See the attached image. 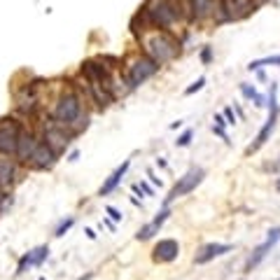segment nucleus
<instances>
[{"mask_svg": "<svg viewBox=\"0 0 280 280\" xmlns=\"http://www.w3.org/2000/svg\"><path fill=\"white\" fill-rule=\"evenodd\" d=\"M278 86L275 84H271V94H268V119L264 122V126L259 128V133H257V138H255V143L245 150V154H252V152H257L262 145H266V140L271 138V133H273V128H275V124H278Z\"/></svg>", "mask_w": 280, "mask_h": 280, "instance_id": "f257e3e1", "label": "nucleus"}, {"mask_svg": "<svg viewBox=\"0 0 280 280\" xmlns=\"http://www.w3.org/2000/svg\"><path fill=\"white\" fill-rule=\"evenodd\" d=\"M147 54H150V59L157 66H161V63L171 61L173 56L177 54V42L168 33H157L154 37L147 40Z\"/></svg>", "mask_w": 280, "mask_h": 280, "instance_id": "f03ea898", "label": "nucleus"}, {"mask_svg": "<svg viewBox=\"0 0 280 280\" xmlns=\"http://www.w3.org/2000/svg\"><path fill=\"white\" fill-rule=\"evenodd\" d=\"M145 14L154 26L168 28V26H173L175 19L180 17V7H177L173 0H154L152 5L145 10Z\"/></svg>", "mask_w": 280, "mask_h": 280, "instance_id": "7ed1b4c3", "label": "nucleus"}, {"mask_svg": "<svg viewBox=\"0 0 280 280\" xmlns=\"http://www.w3.org/2000/svg\"><path fill=\"white\" fill-rule=\"evenodd\" d=\"M54 117L63 126H66V124L73 126L79 117H82V103H79V98L75 96V94H63V96L59 98V103H56Z\"/></svg>", "mask_w": 280, "mask_h": 280, "instance_id": "20e7f679", "label": "nucleus"}, {"mask_svg": "<svg viewBox=\"0 0 280 280\" xmlns=\"http://www.w3.org/2000/svg\"><path fill=\"white\" fill-rule=\"evenodd\" d=\"M157 63L150 59V56H145V59H138V61H133L131 66H128V73H126V82L128 86L133 89V86H140L145 79H150L154 73H157Z\"/></svg>", "mask_w": 280, "mask_h": 280, "instance_id": "39448f33", "label": "nucleus"}, {"mask_svg": "<svg viewBox=\"0 0 280 280\" xmlns=\"http://www.w3.org/2000/svg\"><path fill=\"white\" fill-rule=\"evenodd\" d=\"M203 177H206V171H203V168H192V171H187V173H184V175L175 182V187L171 189V194H168L166 203L175 201L177 196H184V194H189V192H194V189L201 184Z\"/></svg>", "mask_w": 280, "mask_h": 280, "instance_id": "423d86ee", "label": "nucleus"}, {"mask_svg": "<svg viewBox=\"0 0 280 280\" xmlns=\"http://www.w3.org/2000/svg\"><path fill=\"white\" fill-rule=\"evenodd\" d=\"M280 241V226H275V229H271L268 231V236H266V241H264L262 245H257L255 248V252L250 255V259L245 262V271H252V268H257L259 264L264 262V257L271 252V248H273L275 243Z\"/></svg>", "mask_w": 280, "mask_h": 280, "instance_id": "0eeeda50", "label": "nucleus"}, {"mask_svg": "<svg viewBox=\"0 0 280 280\" xmlns=\"http://www.w3.org/2000/svg\"><path fill=\"white\" fill-rule=\"evenodd\" d=\"M19 128L17 124H3L0 126V152L3 154H17L19 147Z\"/></svg>", "mask_w": 280, "mask_h": 280, "instance_id": "6e6552de", "label": "nucleus"}, {"mask_svg": "<svg viewBox=\"0 0 280 280\" xmlns=\"http://www.w3.org/2000/svg\"><path fill=\"white\" fill-rule=\"evenodd\" d=\"M177 255H180V245H177V241H173V238L159 241L157 248H154V259H157V262H173Z\"/></svg>", "mask_w": 280, "mask_h": 280, "instance_id": "1a4fd4ad", "label": "nucleus"}, {"mask_svg": "<svg viewBox=\"0 0 280 280\" xmlns=\"http://www.w3.org/2000/svg\"><path fill=\"white\" fill-rule=\"evenodd\" d=\"M49 257V248L47 245H40V248L31 250L28 255H24L21 259H19V266H17V273H24L28 266H40V264L44 262Z\"/></svg>", "mask_w": 280, "mask_h": 280, "instance_id": "9d476101", "label": "nucleus"}, {"mask_svg": "<svg viewBox=\"0 0 280 280\" xmlns=\"http://www.w3.org/2000/svg\"><path fill=\"white\" fill-rule=\"evenodd\" d=\"M231 250V245H224V243H210V245H203L199 252H196L194 262L196 264H208L210 259H215V257H222L226 255Z\"/></svg>", "mask_w": 280, "mask_h": 280, "instance_id": "9b49d317", "label": "nucleus"}, {"mask_svg": "<svg viewBox=\"0 0 280 280\" xmlns=\"http://www.w3.org/2000/svg\"><path fill=\"white\" fill-rule=\"evenodd\" d=\"M44 143H47L54 152L56 150H66V147L70 145V135H68L61 126H52L44 131Z\"/></svg>", "mask_w": 280, "mask_h": 280, "instance_id": "f8f14e48", "label": "nucleus"}, {"mask_svg": "<svg viewBox=\"0 0 280 280\" xmlns=\"http://www.w3.org/2000/svg\"><path fill=\"white\" fill-rule=\"evenodd\" d=\"M54 159H56L54 150H52L47 143H40L37 150L33 152V157H31V164L35 166V168H49V166L54 164Z\"/></svg>", "mask_w": 280, "mask_h": 280, "instance_id": "ddd939ff", "label": "nucleus"}, {"mask_svg": "<svg viewBox=\"0 0 280 280\" xmlns=\"http://www.w3.org/2000/svg\"><path fill=\"white\" fill-rule=\"evenodd\" d=\"M168 215H171V210H168V208H164V210H161V213H159L157 217L150 222V224H145L138 234H135V238H138V241H150V238H152L154 234L161 229V224H164L166 219H168Z\"/></svg>", "mask_w": 280, "mask_h": 280, "instance_id": "4468645a", "label": "nucleus"}, {"mask_svg": "<svg viewBox=\"0 0 280 280\" xmlns=\"http://www.w3.org/2000/svg\"><path fill=\"white\" fill-rule=\"evenodd\" d=\"M37 145H40V143H37V140L33 138L31 133H21V135H19L17 154H19L21 159H26V161H31V157H33V152L37 150Z\"/></svg>", "mask_w": 280, "mask_h": 280, "instance_id": "2eb2a0df", "label": "nucleus"}, {"mask_svg": "<svg viewBox=\"0 0 280 280\" xmlns=\"http://www.w3.org/2000/svg\"><path fill=\"white\" fill-rule=\"evenodd\" d=\"M128 166H131V161H128V159H126V161H124V164H122V166H119V168H117V171H115V173H112V175H110V177H108V180H105V182H103V187H101V196L110 194V192H112V189H115V187H117V184L122 182V177H124V175H126V171H128Z\"/></svg>", "mask_w": 280, "mask_h": 280, "instance_id": "dca6fc26", "label": "nucleus"}, {"mask_svg": "<svg viewBox=\"0 0 280 280\" xmlns=\"http://www.w3.org/2000/svg\"><path fill=\"white\" fill-rule=\"evenodd\" d=\"M14 175H17V168L10 159H0V187H10L14 182Z\"/></svg>", "mask_w": 280, "mask_h": 280, "instance_id": "f3484780", "label": "nucleus"}, {"mask_svg": "<svg viewBox=\"0 0 280 280\" xmlns=\"http://www.w3.org/2000/svg\"><path fill=\"white\" fill-rule=\"evenodd\" d=\"M264 66H278L280 68V54H273V56H264V59H257L248 66V70H262Z\"/></svg>", "mask_w": 280, "mask_h": 280, "instance_id": "a211bd4d", "label": "nucleus"}, {"mask_svg": "<svg viewBox=\"0 0 280 280\" xmlns=\"http://www.w3.org/2000/svg\"><path fill=\"white\" fill-rule=\"evenodd\" d=\"M192 7H194V17H206V14H210V10H213V0H192Z\"/></svg>", "mask_w": 280, "mask_h": 280, "instance_id": "6ab92c4d", "label": "nucleus"}, {"mask_svg": "<svg viewBox=\"0 0 280 280\" xmlns=\"http://www.w3.org/2000/svg\"><path fill=\"white\" fill-rule=\"evenodd\" d=\"M203 86H206V77H199L194 82V84L192 86H187V89H184V94H187V96H192V94H196V91H201Z\"/></svg>", "mask_w": 280, "mask_h": 280, "instance_id": "aec40b11", "label": "nucleus"}, {"mask_svg": "<svg viewBox=\"0 0 280 280\" xmlns=\"http://www.w3.org/2000/svg\"><path fill=\"white\" fill-rule=\"evenodd\" d=\"M75 224V219L73 217H68V219H63L61 224H59V229H56V236H63V234L68 231V229H70V226Z\"/></svg>", "mask_w": 280, "mask_h": 280, "instance_id": "412c9836", "label": "nucleus"}, {"mask_svg": "<svg viewBox=\"0 0 280 280\" xmlns=\"http://www.w3.org/2000/svg\"><path fill=\"white\" fill-rule=\"evenodd\" d=\"M241 91H243L245 98H252V101L257 98V89H255V86H250L248 82H243V84H241Z\"/></svg>", "mask_w": 280, "mask_h": 280, "instance_id": "4be33fe9", "label": "nucleus"}, {"mask_svg": "<svg viewBox=\"0 0 280 280\" xmlns=\"http://www.w3.org/2000/svg\"><path fill=\"white\" fill-rule=\"evenodd\" d=\"M192 135H194V133H192V131H184V133H182V135H180V138L175 140V145H177V147H187L189 143H192Z\"/></svg>", "mask_w": 280, "mask_h": 280, "instance_id": "5701e85b", "label": "nucleus"}, {"mask_svg": "<svg viewBox=\"0 0 280 280\" xmlns=\"http://www.w3.org/2000/svg\"><path fill=\"white\" fill-rule=\"evenodd\" d=\"M105 213H108V215H110V217L115 219V222H122V213H119V210H117V208L108 206V208H105Z\"/></svg>", "mask_w": 280, "mask_h": 280, "instance_id": "b1692460", "label": "nucleus"}, {"mask_svg": "<svg viewBox=\"0 0 280 280\" xmlns=\"http://www.w3.org/2000/svg\"><path fill=\"white\" fill-rule=\"evenodd\" d=\"M210 59H213V49H210V47H203V52H201V61L208 66V63H210Z\"/></svg>", "mask_w": 280, "mask_h": 280, "instance_id": "393cba45", "label": "nucleus"}, {"mask_svg": "<svg viewBox=\"0 0 280 280\" xmlns=\"http://www.w3.org/2000/svg\"><path fill=\"white\" fill-rule=\"evenodd\" d=\"M224 119H226V124H236V115H234V110H231V108H226V110H224Z\"/></svg>", "mask_w": 280, "mask_h": 280, "instance_id": "a878e982", "label": "nucleus"}, {"mask_svg": "<svg viewBox=\"0 0 280 280\" xmlns=\"http://www.w3.org/2000/svg\"><path fill=\"white\" fill-rule=\"evenodd\" d=\"M215 126H219V128L226 126V122H224V117H222V115H215Z\"/></svg>", "mask_w": 280, "mask_h": 280, "instance_id": "bb28decb", "label": "nucleus"}, {"mask_svg": "<svg viewBox=\"0 0 280 280\" xmlns=\"http://www.w3.org/2000/svg\"><path fill=\"white\" fill-rule=\"evenodd\" d=\"M255 105H257V108H262V105H264V96H262V94H257V98H255Z\"/></svg>", "mask_w": 280, "mask_h": 280, "instance_id": "cd10ccee", "label": "nucleus"}, {"mask_svg": "<svg viewBox=\"0 0 280 280\" xmlns=\"http://www.w3.org/2000/svg\"><path fill=\"white\" fill-rule=\"evenodd\" d=\"M84 234H86L89 238H96V231H94V229H84Z\"/></svg>", "mask_w": 280, "mask_h": 280, "instance_id": "c85d7f7f", "label": "nucleus"}, {"mask_svg": "<svg viewBox=\"0 0 280 280\" xmlns=\"http://www.w3.org/2000/svg\"><path fill=\"white\" fill-rule=\"evenodd\" d=\"M275 187H278V192H280V180H278V182H275Z\"/></svg>", "mask_w": 280, "mask_h": 280, "instance_id": "c756f323", "label": "nucleus"}, {"mask_svg": "<svg viewBox=\"0 0 280 280\" xmlns=\"http://www.w3.org/2000/svg\"><path fill=\"white\" fill-rule=\"evenodd\" d=\"M40 280H44V278H40Z\"/></svg>", "mask_w": 280, "mask_h": 280, "instance_id": "7c9ffc66", "label": "nucleus"}, {"mask_svg": "<svg viewBox=\"0 0 280 280\" xmlns=\"http://www.w3.org/2000/svg\"><path fill=\"white\" fill-rule=\"evenodd\" d=\"M82 280H84V278H82Z\"/></svg>", "mask_w": 280, "mask_h": 280, "instance_id": "2f4dec72", "label": "nucleus"}]
</instances>
